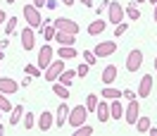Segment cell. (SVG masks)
I'll list each match as a JSON object with an SVG mask.
<instances>
[{"label":"cell","instance_id":"6da1fadb","mask_svg":"<svg viewBox=\"0 0 157 136\" xmlns=\"http://www.w3.org/2000/svg\"><path fill=\"white\" fill-rule=\"evenodd\" d=\"M24 19L29 24L31 29H40L43 31V19H40V10L38 7H33V5H24Z\"/></svg>","mask_w":157,"mask_h":136},{"label":"cell","instance_id":"7a4b0ae2","mask_svg":"<svg viewBox=\"0 0 157 136\" xmlns=\"http://www.w3.org/2000/svg\"><path fill=\"white\" fill-rule=\"evenodd\" d=\"M62 72H64V60H62V58H59V60H52V62L48 65V69L43 72V79L52 84V81H57V77L62 74Z\"/></svg>","mask_w":157,"mask_h":136},{"label":"cell","instance_id":"3957f363","mask_svg":"<svg viewBox=\"0 0 157 136\" xmlns=\"http://www.w3.org/2000/svg\"><path fill=\"white\" fill-rule=\"evenodd\" d=\"M86 115H88L86 105L69 107V119H67V124H71V126H78V124H83V122H86Z\"/></svg>","mask_w":157,"mask_h":136},{"label":"cell","instance_id":"277c9868","mask_svg":"<svg viewBox=\"0 0 157 136\" xmlns=\"http://www.w3.org/2000/svg\"><path fill=\"white\" fill-rule=\"evenodd\" d=\"M93 53L95 58H109L112 53H117V41H100Z\"/></svg>","mask_w":157,"mask_h":136},{"label":"cell","instance_id":"5b68a950","mask_svg":"<svg viewBox=\"0 0 157 136\" xmlns=\"http://www.w3.org/2000/svg\"><path fill=\"white\" fill-rule=\"evenodd\" d=\"M138 115H140V105H138V100H128V105L124 107V119H126V124H136Z\"/></svg>","mask_w":157,"mask_h":136},{"label":"cell","instance_id":"8992f818","mask_svg":"<svg viewBox=\"0 0 157 136\" xmlns=\"http://www.w3.org/2000/svg\"><path fill=\"white\" fill-rule=\"evenodd\" d=\"M52 24H55V29H57V31L74 34V36L78 34V24H76V22H71V19H67V17H59V19H55Z\"/></svg>","mask_w":157,"mask_h":136},{"label":"cell","instance_id":"52a82bcc","mask_svg":"<svg viewBox=\"0 0 157 136\" xmlns=\"http://www.w3.org/2000/svg\"><path fill=\"white\" fill-rule=\"evenodd\" d=\"M107 12H109V22H112L114 26L124 22V7L119 5L117 0H109V7H107Z\"/></svg>","mask_w":157,"mask_h":136},{"label":"cell","instance_id":"ba28073f","mask_svg":"<svg viewBox=\"0 0 157 136\" xmlns=\"http://www.w3.org/2000/svg\"><path fill=\"white\" fill-rule=\"evenodd\" d=\"M52 55H55V53H52V48H50V46H43V48H40V53H38L36 65H38V67L45 72V69H48V65L52 62Z\"/></svg>","mask_w":157,"mask_h":136},{"label":"cell","instance_id":"9c48e42d","mask_svg":"<svg viewBox=\"0 0 157 136\" xmlns=\"http://www.w3.org/2000/svg\"><path fill=\"white\" fill-rule=\"evenodd\" d=\"M140 65H143V53L140 50H131L128 53V60H126V69L128 72H136V69H140Z\"/></svg>","mask_w":157,"mask_h":136},{"label":"cell","instance_id":"30bf717a","mask_svg":"<svg viewBox=\"0 0 157 136\" xmlns=\"http://www.w3.org/2000/svg\"><path fill=\"white\" fill-rule=\"evenodd\" d=\"M33 43H36L33 29H31V26H24V29H21V48H24V50H31V48H33Z\"/></svg>","mask_w":157,"mask_h":136},{"label":"cell","instance_id":"8fae6325","mask_svg":"<svg viewBox=\"0 0 157 136\" xmlns=\"http://www.w3.org/2000/svg\"><path fill=\"white\" fill-rule=\"evenodd\" d=\"M150 91H152V74H145V77H140V84H138V96L147 98Z\"/></svg>","mask_w":157,"mask_h":136},{"label":"cell","instance_id":"7c38bea8","mask_svg":"<svg viewBox=\"0 0 157 136\" xmlns=\"http://www.w3.org/2000/svg\"><path fill=\"white\" fill-rule=\"evenodd\" d=\"M0 91H2L5 96H10V93H17V91H19V84H17L14 79L0 77Z\"/></svg>","mask_w":157,"mask_h":136},{"label":"cell","instance_id":"4fadbf2b","mask_svg":"<svg viewBox=\"0 0 157 136\" xmlns=\"http://www.w3.org/2000/svg\"><path fill=\"white\" fill-rule=\"evenodd\" d=\"M67 119H69V105H67V103H59L57 112H55V124L62 129V126L67 124Z\"/></svg>","mask_w":157,"mask_h":136},{"label":"cell","instance_id":"5bb4252c","mask_svg":"<svg viewBox=\"0 0 157 136\" xmlns=\"http://www.w3.org/2000/svg\"><path fill=\"white\" fill-rule=\"evenodd\" d=\"M52 124H55V115H52V112H48V110H43V112H40V117H38V129H40V131H48Z\"/></svg>","mask_w":157,"mask_h":136},{"label":"cell","instance_id":"9a60e30c","mask_svg":"<svg viewBox=\"0 0 157 136\" xmlns=\"http://www.w3.org/2000/svg\"><path fill=\"white\" fill-rule=\"evenodd\" d=\"M100 79H102V84H105V86H109V84H114V81H117V67H114V65H107V67L102 69V74H100Z\"/></svg>","mask_w":157,"mask_h":136},{"label":"cell","instance_id":"2e32d148","mask_svg":"<svg viewBox=\"0 0 157 136\" xmlns=\"http://www.w3.org/2000/svg\"><path fill=\"white\" fill-rule=\"evenodd\" d=\"M52 41H57L59 46H74V43H76V36H74V34H64V31H57Z\"/></svg>","mask_w":157,"mask_h":136},{"label":"cell","instance_id":"e0dca14e","mask_svg":"<svg viewBox=\"0 0 157 136\" xmlns=\"http://www.w3.org/2000/svg\"><path fill=\"white\" fill-rule=\"evenodd\" d=\"M119 117H124V107L119 103V98H114L109 103V119H119Z\"/></svg>","mask_w":157,"mask_h":136},{"label":"cell","instance_id":"ac0fdd59","mask_svg":"<svg viewBox=\"0 0 157 136\" xmlns=\"http://www.w3.org/2000/svg\"><path fill=\"white\" fill-rule=\"evenodd\" d=\"M105 26H107V24L98 17L95 22H90V24H88V34H90V36H100V34L105 31Z\"/></svg>","mask_w":157,"mask_h":136},{"label":"cell","instance_id":"d6986e66","mask_svg":"<svg viewBox=\"0 0 157 136\" xmlns=\"http://www.w3.org/2000/svg\"><path fill=\"white\" fill-rule=\"evenodd\" d=\"M74 77H76V69H64V72H62V74H59V84H62V86H71V81H74Z\"/></svg>","mask_w":157,"mask_h":136},{"label":"cell","instance_id":"ffe728a7","mask_svg":"<svg viewBox=\"0 0 157 136\" xmlns=\"http://www.w3.org/2000/svg\"><path fill=\"white\" fill-rule=\"evenodd\" d=\"M100 96H102V98H109V100H114V98H124V91L112 88V86H105L102 91H100Z\"/></svg>","mask_w":157,"mask_h":136},{"label":"cell","instance_id":"44dd1931","mask_svg":"<svg viewBox=\"0 0 157 136\" xmlns=\"http://www.w3.org/2000/svg\"><path fill=\"white\" fill-rule=\"evenodd\" d=\"M95 112H98V119H100V122H107V119H109V105L105 103V100H100V103H98Z\"/></svg>","mask_w":157,"mask_h":136},{"label":"cell","instance_id":"7402d4cb","mask_svg":"<svg viewBox=\"0 0 157 136\" xmlns=\"http://www.w3.org/2000/svg\"><path fill=\"white\" fill-rule=\"evenodd\" d=\"M52 93H55L57 98H62V100H67V98H69V88L62 86L59 81H52Z\"/></svg>","mask_w":157,"mask_h":136},{"label":"cell","instance_id":"603a6c76","mask_svg":"<svg viewBox=\"0 0 157 136\" xmlns=\"http://www.w3.org/2000/svg\"><path fill=\"white\" fill-rule=\"evenodd\" d=\"M62 60H71V58H76L78 53L74 50V46H59V53H57Z\"/></svg>","mask_w":157,"mask_h":136},{"label":"cell","instance_id":"cb8c5ba5","mask_svg":"<svg viewBox=\"0 0 157 136\" xmlns=\"http://www.w3.org/2000/svg\"><path fill=\"white\" fill-rule=\"evenodd\" d=\"M21 117H24V107L21 105H14L12 107V117H10V124H19Z\"/></svg>","mask_w":157,"mask_h":136},{"label":"cell","instance_id":"d4e9b609","mask_svg":"<svg viewBox=\"0 0 157 136\" xmlns=\"http://www.w3.org/2000/svg\"><path fill=\"white\" fill-rule=\"evenodd\" d=\"M55 34H57L55 24H43V38H45V41H52V38H55Z\"/></svg>","mask_w":157,"mask_h":136},{"label":"cell","instance_id":"484cf974","mask_svg":"<svg viewBox=\"0 0 157 136\" xmlns=\"http://www.w3.org/2000/svg\"><path fill=\"white\" fill-rule=\"evenodd\" d=\"M124 12H126V14H128V19H131V22L140 19V10H138V7H136V2H131V5H128V7H126V10H124Z\"/></svg>","mask_w":157,"mask_h":136},{"label":"cell","instance_id":"4316f807","mask_svg":"<svg viewBox=\"0 0 157 136\" xmlns=\"http://www.w3.org/2000/svg\"><path fill=\"white\" fill-rule=\"evenodd\" d=\"M98 96H95V93H90V96H86V110H88V112H95V107H98Z\"/></svg>","mask_w":157,"mask_h":136},{"label":"cell","instance_id":"83f0119b","mask_svg":"<svg viewBox=\"0 0 157 136\" xmlns=\"http://www.w3.org/2000/svg\"><path fill=\"white\" fill-rule=\"evenodd\" d=\"M24 72H26L29 77H36V79L43 77V69H40L38 65H26V67H24Z\"/></svg>","mask_w":157,"mask_h":136},{"label":"cell","instance_id":"f1b7e54d","mask_svg":"<svg viewBox=\"0 0 157 136\" xmlns=\"http://www.w3.org/2000/svg\"><path fill=\"white\" fill-rule=\"evenodd\" d=\"M90 134H93V126H88V124L74 126V136H90Z\"/></svg>","mask_w":157,"mask_h":136},{"label":"cell","instance_id":"f546056e","mask_svg":"<svg viewBox=\"0 0 157 136\" xmlns=\"http://www.w3.org/2000/svg\"><path fill=\"white\" fill-rule=\"evenodd\" d=\"M136 126H138V131H140V134H147V129H150V119H147V117H138V119H136Z\"/></svg>","mask_w":157,"mask_h":136},{"label":"cell","instance_id":"4dcf8cb0","mask_svg":"<svg viewBox=\"0 0 157 136\" xmlns=\"http://www.w3.org/2000/svg\"><path fill=\"white\" fill-rule=\"evenodd\" d=\"M17 17H7V22H5V34L10 36V34H14V29H17Z\"/></svg>","mask_w":157,"mask_h":136},{"label":"cell","instance_id":"1f68e13d","mask_svg":"<svg viewBox=\"0 0 157 136\" xmlns=\"http://www.w3.org/2000/svg\"><path fill=\"white\" fill-rule=\"evenodd\" d=\"M36 126V115L33 112H24V129H33Z\"/></svg>","mask_w":157,"mask_h":136},{"label":"cell","instance_id":"d6a6232c","mask_svg":"<svg viewBox=\"0 0 157 136\" xmlns=\"http://www.w3.org/2000/svg\"><path fill=\"white\" fill-rule=\"evenodd\" d=\"M0 110H2V112H12V103L5 98V93H2V91H0Z\"/></svg>","mask_w":157,"mask_h":136},{"label":"cell","instance_id":"836d02e7","mask_svg":"<svg viewBox=\"0 0 157 136\" xmlns=\"http://www.w3.org/2000/svg\"><path fill=\"white\" fill-rule=\"evenodd\" d=\"M83 62H88V65H95V62H98L95 53H93V50H83Z\"/></svg>","mask_w":157,"mask_h":136},{"label":"cell","instance_id":"e575fe53","mask_svg":"<svg viewBox=\"0 0 157 136\" xmlns=\"http://www.w3.org/2000/svg\"><path fill=\"white\" fill-rule=\"evenodd\" d=\"M88 67H90L88 62H83V65H78V67H76V77H81V79H83L86 74H88Z\"/></svg>","mask_w":157,"mask_h":136},{"label":"cell","instance_id":"d590c367","mask_svg":"<svg viewBox=\"0 0 157 136\" xmlns=\"http://www.w3.org/2000/svg\"><path fill=\"white\" fill-rule=\"evenodd\" d=\"M126 31H128V24H126V22L117 24V29H114V38H117V36H121V34H126Z\"/></svg>","mask_w":157,"mask_h":136},{"label":"cell","instance_id":"8d00e7d4","mask_svg":"<svg viewBox=\"0 0 157 136\" xmlns=\"http://www.w3.org/2000/svg\"><path fill=\"white\" fill-rule=\"evenodd\" d=\"M45 5H48V0H33V7H45Z\"/></svg>","mask_w":157,"mask_h":136},{"label":"cell","instance_id":"74e56055","mask_svg":"<svg viewBox=\"0 0 157 136\" xmlns=\"http://www.w3.org/2000/svg\"><path fill=\"white\" fill-rule=\"evenodd\" d=\"M124 98H128V100H133V98H136V93H133V91H124Z\"/></svg>","mask_w":157,"mask_h":136},{"label":"cell","instance_id":"f35d334b","mask_svg":"<svg viewBox=\"0 0 157 136\" xmlns=\"http://www.w3.org/2000/svg\"><path fill=\"white\" fill-rule=\"evenodd\" d=\"M45 7H50V10H55V7H57V0H48V5H45Z\"/></svg>","mask_w":157,"mask_h":136},{"label":"cell","instance_id":"ab89813d","mask_svg":"<svg viewBox=\"0 0 157 136\" xmlns=\"http://www.w3.org/2000/svg\"><path fill=\"white\" fill-rule=\"evenodd\" d=\"M5 22H7V14H5V12L0 10V26H2V24H5Z\"/></svg>","mask_w":157,"mask_h":136},{"label":"cell","instance_id":"60d3db41","mask_svg":"<svg viewBox=\"0 0 157 136\" xmlns=\"http://www.w3.org/2000/svg\"><path fill=\"white\" fill-rule=\"evenodd\" d=\"M147 134H150V136H157V126H152V124H150V129H147Z\"/></svg>","mask_w":157,"mask_h":136},{"label":"cell","instance_id":"b9f144b4","mask_svg":"<svg viewBox=\"0 0 157 136\" xmlns=\"http://www.w3.org/2000/svg\"><path fill=\"white\" fill-rule=\"evenodd\" d=\"M81 5H86V7H93V0H81Z\"/></svg>","mask_w":157,"mask_h":136},{"label":"cell","instance_id":"7bdbcfd3","mask_svg":"<svg viewBox=\"0 0 157 136\" xmlns=\"http://www.w3.org/2000/svg\"><path fill=\"white\" fill-rule=\"evenodd\" d=\"M62 5H67V7H69V5H74V0H62Z\"/></svg>","mask_w":157,"mask_h":136},{"label":"cell","instance_id":"ee69618b","mask_svg":"<svg viewBox=\"0 0 157 136\" xmlns=\"http://www.w3.org/2000/svg\"><path fill=\"white\" fill-rule=\"evenodd\" d=\"M2 134H5V126H2V124H0V136H2Z\"/></svg>","mask_w":157,"mask_h":136},{"label":"cell","instance_id":"f6af8a7d","mask_svg":"<svg viewBox=\"0 0 157 136\" xmlns=\"http://www.w3.org/2000/svg\"><path fill=\"white\" fill-rule=\"evenodd\" d=\"M155 24H157V5H155Z\"/></svg>","mask_w":157,"mask_h":136},{"label":"cell","instance_id":"bcb514c9","mask_svg":"<svg viewBox=\"0 0 157 136\" xmlns=\"http://www.w3.org/2000/svg\"><path fill=\"white\" fill-rule=\"evenodd\" d=\"M0 60H5V55H2V50H0Z\"/></svg>","mask_w":157,"mask_h":136},{"label":"cell","instance_id":"7dc6e473","mask_svg":"<svg viewBox=\"0 0 157 136\" xmlns=\"http://www.w3.org/2000/svg\"><path fill=\"white\" fill-rule=\"evenodd\" d=\"M150 2H152V5H157V0H150Z\"/></svg>","mask_w":157,"mask_h":136},{"label":"cell","instance_id":"c3c4849f","mask_svg":"<svg viewBox=\"0 0 157 136\" xmlns=\"http://www.w3.org/2000/svg\"><path fill=\"white\" fill-rule=\"evenodd\" d=\"M155 69H157V58H155Z\"/></svg>","mask_w":157,"mask_h":136},{"label":"cell","instance_id":"681fc988","mask_svg":"<svg viewBox=\"0 0 157 136\" xmlns=\"http://www.w3.org/2000/svg\"><path fill=\"white\" fill-rule=\"evenodd\" d=\"M136 2H145V0H136Z\"/></svg>","mask_w":157,"mask_h":136},{"label":"cell","instance_id":"f907efd6","mask_svg":"<svg viewBox=\"0 0 157 136\" xmlns=\"http://www.w3.org/2000/svg\"><path fill=\"white\" fill-rule=\"evenodd\" d=\"M7 2H14V0H7Z\"/></svg>","mask_w":157,"mask_h":136},{"label":"cell","instance_id":"816d5d0a","mask_svg":"<svg viewBox=\"0 0 157 136\" xmlns=\"http://www.w3.org/2000/svg\"><path fill=\"white\" fill-rule=\"evenodd\" d=\"M0 117H2V110H0Z\"/></svg>","mask_w":157,"mask_h":136}]
</instances>
